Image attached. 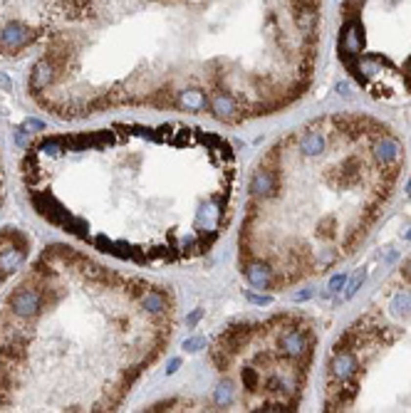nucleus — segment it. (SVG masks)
<instances>
[{"mask_svg":"<svg viewBox=\"0 0 411 413\" xmlns=\"http://www.w3.org/2000/svg\"><path fill=\"white\" fill-rule=\"evenodd\" d=\"M18 173L45 225L134 268L206 257L228 233L240 188L233 141L181 119L37 134Z\"/></svg>","mask_w":411,"mask_h":413,"instance_id":"f257e3e1","label":"nucleus"},{"mask_svg":"<svg viewBox=\"0 0 411 413\" xmlns=\"http://www.w3.org/2000/svg\"><path fill=\"white\" fill-rule=\"evenodd\" d=\"M169 285L45 245L0 299V411H117L169 351Z\"/></svg>","mask_w":411,"mask_h":413,"instance_id":"f03ea898","label":"nucleus"},{"mask_svg":"<svg viewBox=\"0 0 411 413\" xmlns=\"http://www.w3.org/2000/svg\"><path fill=\"white\" fill-rule=\"evenodd\" d=\"M406 166L399 131L329 111L280 134L250 168L236 238L240 277L263 294L329 275L389 208Z\"/></svg>","mask_w":411,"mask_h":413,"instance_id":"7ed1b4c3","label":"nucleus"},{"mask_svg":"<svg viewBox=\"0 0 411 413\" xmlns=\"http://www.w3.org/2000/svg\"><path fill=\"white\" fill-rule=\"evenodd\" d=\"M322 411H411V255L332 342Z\"/></svg>","mask_w":411,"mask_h":413,"instance_id":"20e7f679","label":"nucleus"},{"mask_svg":"<svg viewBox=\"0 0 411 413\" xmlns=\"http://www.w3.org/2000/svg\"><path fill=\"white\" fill-rule=\"evenodd\" d=\"M317 344V327L303 312L282 310L226 324L208 344L216 373L211 411H297L307 393Z\"/></svg>","mask_w":411,"mask_h":413,"instance_id":"39448f33","label":"nucleus"},{"mask_svg":"<svg viewBox=\"0 0 411 413\" xmlns=\"http://www.w3.org/2000/svg\"><path fill=\"white\" fill-rule=\"evenodd\" d=\"M334 52L371 102H411V0H337Z\"/></svg>","mask_w":411,"mask_h":413,"instance_id":"423d86ee","label":"nucleus"},{"mask_svg":"<svg viewBox=\"0 0 411 413\" xmlns=\"http://www.w3.org/2000/svg\"><path fill=\"white\" fill-rule=\"evenodd\" d=\"M67 0H0V60H18L45 42Z\"/></svg>","mask_w":411,"mask_h":413,"instance_id":"0eeeda50","label":"nucleus"},{"mask_svg":"<svg viewBox=\"0 0 411 413\" xmlns=\"http://www.w3.org/2000/svg\"><path fill=\"white\" fill-rule=\"evenodd\" d=\"M35 240L18 225H0V289L18 277L32 257Z\"/></svg>","mask_w":411,"mask_h":413,"instance_id":"6e6552de","label":"nucleus"},{"mask_svg":"<svg viewBox=\"0 0 411 413\" xmlns=\"http://www.w3.org/2000/svg\"><path fill=\"white\" fill-rule=\"evenodd\" d=\"M5 198H8V166L3 156V146H0V208L5 206Z\"/></svg>","mask_w":411,"mask_h":413,"instance_id":"1a4fd4ad","label":"nucleus"}]
</instances>
